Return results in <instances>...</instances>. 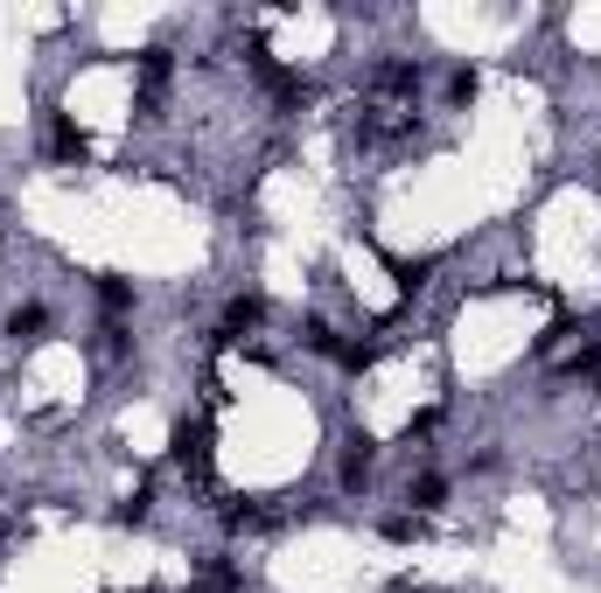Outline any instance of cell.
I'll return each instance as SVG.
<instances>
[{
  "label": "cell",
  "mask_w": 601,
  "mask_h": 593,
  "mask_svg": "<svg viewBox=\"0 0 601 593\" xmlns=\"http://www.w3.org/2000/svg\"><path fill=\"white\" fill-rule=\"evenodd\" d=\"M168 454H175L182 468H211V426H203V419H182L175 440H168Z\"/></svg>",
  "instance_id": "obj_1"
},
{
  "label": "cell",
  "mask_w": 601,
  "mask_h": 593,
  "mask_svg": "<svg viewBox=\"0 0 601 593\" xmlns=\"http://www.w3.org/2000/svg\"><path fill=\"white\" fill-rule=\"evenodd\" d=\"M371 461H378V447H371V433H350V440H343V482H350V489H364Z\"/></svg>",
  "instance_id": "obj_2"
},
{
  "label": "cell",
  "mask_w": 601,
  "mask_h": 593,
  "mask_svg": "<svg viewBox=\"0 0 601 593\" xmlns=\"http://www.w3.org/2000/svg\"><path fill=\"white\" fill-rule=\"evenodd\" d=\"M259 315H267V300H259V294H238V300H231V315H224V335L259 329Z\"/></svg>",
  "instance_id": "obj_3"
},
{
  "label": "cell",
  "mask_w": 601,
  "mask_h": 593,
  "mask_svg": "<svg viewBox=\"0 0 601 593\" xmlns=\"http://www.w3.org/2000/svg\"><path fill=\"white\" fill-rule=\"evenodd\" d=\"M427 273H434V259H392V280H399V294H420Z\"/></svg>",
  "instance_id": "obj_4"
},
{
  "label": "cell",
  "mask_w": 601,
  "mask_h": 593,
  "mask_svg": "<svg viewBox=\"0 0 601 593\" xmlns=\"http://www.w3.org/2000/svg\"><path fill=\"white\" fill-rule=\"evenodd\" d=\"M99 300H105V315H126L134 308V286H126L120 273H99Z\"/></svg>",
  "instance_id": "obj_5"
},
{
  "label": "cell",
  "mask_w": 601,
  "mask_h": 593,
  "mask_svg": "<svg viewBox=\"0 0 601 593\" xmlns=\"http://www.w3.org/2000/svg\"><path fill=\"white\" fill-rule=\"evenodd\" d=\"M378 84H385V91H399V99H412V91H420V64H385V70H378Z\"/></svg>",
  "instance_id": "obj_6"
},
{
  "label": "cell",
  "mask_w": 601,
  "mask_h": 593,
  "mask_svg": "<svg viewBox=\"0 0 601 593\" xmlns=\"http://www.w3.org/2000/svg\"><path fill=\"white\" fill-rule=\"evenodd\" d=\"M43 329H49V315H43V308H14V315H8V335H14V342H35Z\"/></svg>",
  "instance_id": "obj_7"
},
{
  "label": "cell",
  "mask_w": 601,
  "mask_h": 593,
  "mask_svg": "<svg viewBox=\"0 0 601 593\" xmlns=\"http://www.w3.org/2000/svg\"><path fill=\"white\" fill-rule=\"evenodd\" d=\"M49 147H56V155H64V161H84V133L70 126V119H56V133H49Z\"/></svg>",
  "instance_id": "obj_8"
},
{
  "label": "cell",
  "mask_w": 601,
  "mask_h": 593,
  "mask_svg": "<svg viewBox=\"0 0 601 593\" xmlns=\"http://www.w3.org/2000/svg\"><path fill=\"white\" fill-rule=\"evenodd\" d=\"M420 531H427L420 516H385V538H392V545H412V538H420Z\"/></svg>",
  "instance_id": "obj_9"
},
{
  "label": "cell",
  "mask_w": 601,
  "mask_h": 593,
  "mask_svg": "<svg viewBox=\"0 0 601 593\" xmlns=\"http://www.w3.org/2000/svg\"><path fill=\"white\" fill-rule=\"evenodd\" d=\"M441 495H447V482H441V475H420V482H412V503H420V510H434Z\"/></svg>",
  "instance_id": "obj_10"
},
{
  "label": "cell",
  "mask_w": 601,
  "mask_h": 593,
  "mask_svg": "<svg viewBox=\"0 0 601 593\" xmlns=\"http://www.w3.org/2000/svg\"><path fill=\"white\" fill-rule=\"evenodd\" d=\"M147 503H155V495H147V489H134V495H126V503L112 510V516H120V524H147Z\"/></svg>",
  "instance_id": "obj_11"
},
{
  "label": "cell",
  "mask_w": 601,
  "mask_h": 593,
  "mask_svg": "<svg viewBox=\"0 0 601 593\" xmlns=\"http://www.w3.org/2000/svg\"><path fill=\"white\" fill-rule=\"evenodd\" d=\"M140 593H155V586H140Z\"/></svg>",
  "instance_id": "obj_12"
}]
</instances>
